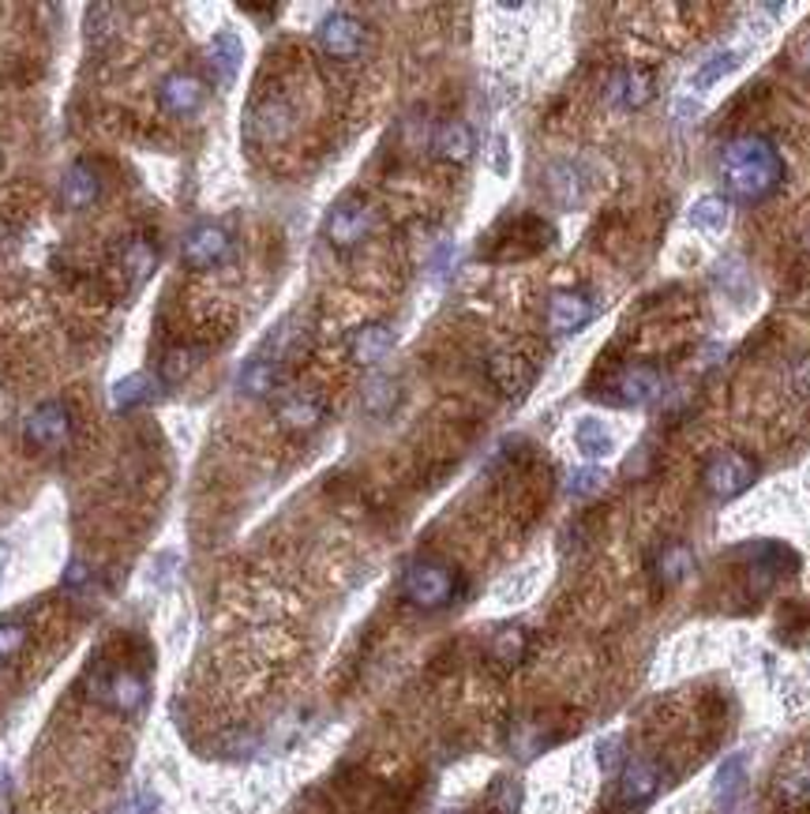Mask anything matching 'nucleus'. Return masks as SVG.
I'll use <instances>...</instances> for the list:
<instances>
[{"label":"nucleus","instance_id":"obj_1","mask_svg":"<svg viewBox=\"0 0 810 814\" xmlns=\"http://www.w3.org/2000/svg\"><path fill=\"white\" fill-rule=\"evenodd\" d=\"M721 177L732 199L758 204L773 196L785 180V158L766 135H740L724 146L721 154Z\"/></svg>","mask_w":810,"mask_h":814},{"label":"nucleus","instance_id":"obj_2","mask_svg":"<svg viewBox=\"0 0 810 814\" xmlns=\"http://www.w3.org/2000/svg\"><path fill=\"white\" fill-rule=\"evenodd\" d=\"M87 694L102 706L132 717L147 702V675L135 664L121 661V657H98L87 669Z\"/></svg>","mask_w":810,"mask_h":814},{"label":"nucleus","instance_id":"obj_3","mask_svg":"<svg viewBox=\"0 0 810 814\" xmlns=\"http://www.w3.org/2000/svg\"><path fill=\"white\" fill-rule=\"evenodd\" d=\"M462 590L458 571H451L447 563L421 560L402 574V597L421 612H440L447 608Z\"/></svg>","mask_w":810,"mask_h":814},{"label":"nucleus","instance_id":"obj_4","mask_svg":"<svg viewBox=\"0 0 810 814\" xmlns=\"http://www.w3.org/2000/svg\"><path fill=\"white\" fill-rule=\"evenodd\" d=\"M758 481V462L740 447H721L702 465V484L713 499H735Z\"/></svg>","mask_w":810,"mask_h":814},{"label":"nucleus","instance_id":"obj_5","mask_svg":"<svg viewBox=\"0 0 810 814\" xmlns=\"http://www.w3.org/2000/svg\"><path fill=\"white\" fill-rule=\"evenodd\" d=\"M230 252H233V237L218 222H199L185 233V241H180V255H185V263L192 271L222 267V263L230 260Z\"/></svg>","mask_w":810,"mask_h":814},{"label":"nucleus","instance_id":"obj_6","mask_svg":"<svg viewBox=\"0 0 810 814\" xmlns=\"http://www.w3.org/2000/svg\"><path fill=\"white\" fill-rule=\"evenodd\" d=\"M315 42H320V50L326 57L353 61V57H360L364 45H368V26L349 12H331V15H323L320 26H315Z\"/></svg>","mask_w":810,"mask_h":814},{"label":"nucleus","instance_id":"obj_7","mask_svg":"<svg viewBox=\"0 0 810 814\" xmlns=\"http://www.w3.org/2000/svg\"><path fill=\"white\" fill-rule=\"evenodd\" d=\"M371 226H376V215H371V207L364 204V199H342V204H334L331 215H326V241H331L334 249L349 252L368 241Z\"/></svg>","mask_w":810,"mask_h":814},{"label":"nucleus","instance_id":"obj_8","mask_svg":"<svg viewBox=\"0 0 810 814\" xmlns=\"http://www.w3.org/2000/svg\"><path fill=\"white\" fill-rule=\"evenodd\" d=\"M661 369L650 361H639V364H626V369H619L612 376V387L604 391L608 402H615V406H650L653 398L661 395Z\"/></svg>","mask_w":810,"mask_h":814},{"label":"nucleus","instance_id":"obj_9","mask_svg":"<svg viewBox=\"0 0 810 814\" xmlns=\"http://www.w3.org/2000/svg\"><path fill=\"white\" fill-rule=\"evenodd\" d=\"M661 784H664V770L661 762H653V758H631V762H623V770H619V784H615V795L623 807H650L653 800L661 795Z\"/></svg>","mask_w":810,"mask_h":814},{"label":"nucleus","instance_id":"obj_10","mask_svg":"<svg viewBox=\"0 0 810 814\" xmlns=\"http://www.w3.org/2000/svg\"><path fill=\"white\" fill-rule=\"evenodd\" d=\"M23 436L38 451H60L71 439V414L65 402H42L38 409H31L23 425Z\"/></svg>","mask_w":810,"mask_h":814},{"label":"nucleus","instance_id":"obj_11","mask_svg":"<svg viewBox=\"0 0 810 814\" xmlns=\"http://www.w3.org/2000/svg\"><path fill=\"white\" fill-rule=\"evenodd\" d=\"M488 380H491V387H496L503 398L522 402V398L533 391L536 369H533L530 361H525L522 353L499 350V353H491V356H488Z\"/></svg>","mask_w":810,"mask_h":814},{"label":"nucleus","instance_id":"obj_12","mask_svg":"<svg viewBox=\"0 0 810 814\" xmlns=\"http://www.w3.org/2000/svg\"><path fill=\"white\" fill-rule=\"evenodd\" d=\"M751 571H746V585H751V593H769L773 585H777L785 574H791L796 571V552L791 548H785V544H777V541H762V544H754L751 548Z\"/></svg>","mask_w":810,"mask_h":814},{"label":"nucleus","instance_id":"obj_13","mask_svg":"<svg viewBox=\"0 0 810 814\" xmlns=\"http://www.w3.org/2000/svg\"><path fill=\"white\" fill-rule=\"evenodd\" d=\"M158 106L173 117H196L207 106V84L192 72H173L158 84Z\"/></svg>","mask_w":810,"mask_h":814},{"label":"nucleus","instance_id":"obj_14","mask_svg":"<svg viewBox=\"0 0 810 814\" xmlns=\"http://www.w3.org/2000/svg\"><path fill=\"white\" fill-rule=\"evenodd\" d=\"M597 305L578 289H555L548 297V327L555 334H578L593 323Z\"/></svg>","mask_w":810,"mask_h":814},{"label":"nucleus","instance_id":"obj_15","mask_svg":"<svg viewBox=\"0 0 810 814\" xmlns=\"http://www.w3.org/2000/svg\"><path fill=\"white\" fill-rule=\"evenodd\" d=\"M604 102L612 109H642L653 102V76L645 68H619L604 87Z\"/></svg>","mask_w":810,"mask_h":814},{"label":"nucleus","instance_id":"obj_16","mask_svg":"<svg viewBox=\"0 0 810 814\" xmlns=\"http://www.w3.org/2000/svg\"><path fill=\"white\" fill-rule=\"evenodd\" d=\"M555 241L552 226L536 215H522L514 222V230H507L503 244H499V260H518V255H536Z\"/></svg>","mask_w":810,"mask_h":814},{"label":"nucleus","instance_id":"obj_17","mask_svg":"<svg viewBox=\"0 0 810 814\" xmlns=\"http://www.w3.org/2000/svg\"><path fill=\"white\" fill-rule=\"evenodd\" d=\"M477 151V135L466 121H443L432 135V154L447 166H466Z\"/></svg>","mask_w":810,"mask_h":814},{"label":"nucleus","instance_id":"obj_18","mask_svg":"<svg viewBox=\"0 0 810 814\" xmlns=\"http://www.w3.org/2000/svg\"><path fill=\"white\" fill-rule=\"evenodd\" d=\"M241 61H244V50L233 31H218L214 38L207 42V72H211V79L218 87L233 84L236 72H241Z\"/></svg>","mask_w":810,"mask_h":814},{"label":"nucleus","instance_id":"obj_19","mask_svg":"<svg viewBox=\"0 0 810 814\" xmlns=\"http://www.w3.org/2000/svg\"><path fill=\"white\" fill-rule=\"evenodd\" d=\"M525 657H530V630H525V627L507 624V627H499L496 635H491L488 661L496 664L499 672H514Z\"/></svg>","mask_w":810,"mask_h":814},{"label":"nucleus","instance_id":"obj_20","mask_svg":"<svg viewBox=\"0 0 810 814\" xmlns=\"http://www.w3.org/2000/svg\"><path fill=\"white\" fill-rule=\"evenodd\" d=\"M281 380H286V364H281L278 356H270V353L252 356V361L241 369V391L248 398L275 395V391L281 387Z\"/></svg>","mask_w":810,"mask_h":814},{"label":"nucleus","instance_id":"obj_21","mask_svg":"<svg viewBox=\"0 0 810 814\" xmlns=\"http://www.w3.org/2000/svg\"><path fill=\"white\" fill-rule=\"evenodd\" d=\"M323 414H326V406H323L320 395H312V391H297V395H289L278 406V425L286 428V432H312V428L323 420Z\"/></svg>","mask_w":810,"mask_h":814},{"label":"nucleus","instance_id":"obj_22","mask_svg":"<svg viewBox=\"0 0 810 814\" xmlns=\"http://www.w3.org/2000/svg\"><path fill=\"white\" fill-rule=\"evenodd\" d=\"M293 128V109L281 98H267V102H256L248 113V132L256 140H281V135Z\"/></svg>","mask_w":810,"mask_h":814},{"label":"nucleus","instance_id":"obj_23","mask_svg":"<svg viewBox=\"0 0 810 814\" xmlns=\"http://www.w3.org/2000/svg\"><path fill=\"white\" fill-rule=\"evenodd\" d=\"M395 350V331L387 323H364L349 334V356L357 364H379Z\"/></svg>","mask_w":810,"mask_h":814},{"label":"nucleus","instance_id":"obj_24","mask_svg":"<svg viewBox=\"0 0 810 814\" xmlns=\"http://www.w3.org/2000/svg\"><path fill=\"white\" fill-rule=\"evenodd\" d=\"M650 571H653V582H657L661 590H672V585H679L690 571H695V552H690L683 541H672L657 552V560H653Z\"/></svg>","mask_w":810,"mask_h":814},{"label":"nucleus","instance_id":"obj_25","mask_svg":"<svg viewBox=\"0 0 810 814\" xmlns=\"http://www.w3.org/2000/svg\"><path fill=\"white\" fill-rule=\"evenodd\" d=\"M102 196V180H98V173L87 166V162H76L65 180H60V199H65L68 210H84L90 207L95 199Z\"/></svg>","mask_w":810,"mask_h":814},{"label":"nucleus","instance_id":"obj_26","mask_svg":"<svg viewBox=\"0 0 810 814\" xmlns=\"http://www.w3.org/2000/svg\"><path fill=\"white\" fill-rule=\"evenodd\" d=\"M743 784H746V758L743 755H728L721 762V770H717V777H713L717 807L732 811L735 800H740V792H743Z\"/></svg>","mask_w":810,"mask_h":814},{"label":"nucleus","instance_id":"obj_27","mask_svg":"<svg viewBox=\"0 0 810 814\" xmlns=\"http://www.w3.org/2000/svg\"><path fill=\"white\" fill-rule=\"evenodd\" d=\"M121 267L129 274L132 286H143V282H151V274L158 271V249H154L147 237H132L121 249Z\"/></svg>","mask_w":810,"mask_h":814},{"label":"nucleus","instance_id":"obj_28","mask_svg":"<svg viewBox=\"0 0 810 814\" xmlns=\"http://www.w3.org/2000/svg\"><path fill=\"white\" fill-rule=\"evenodd\" d=\"M116 409H135V406H147V402L158 398V383H154L147 372H132V376L116 380L113 391H109Z\"/></svg>","mask_w":810,"mask_h":814},{"label":"nucleus","instance_id":"obj_29","mask_svg":"<svg viewBox=\"0 0 810 814\" xmlns=\"http://www.w3.org/2000/svg\"><path fill=\"white\" fill-rule=\"evenodd\" d=\"M575 443H578V451L586 454V459H608L612 454V432L604 428V420H597V417H586V420H578V428H575Z\"/></svg>","mask_w":810,"mask_h":814},{"label":"nucleus","instance_id":"obj_30","mask_svg":"<svg viewBox=\"0 0 810 814\" xmlns=\"http://www.w3.org/2000/svg\"><path fill=\"white\" fill-rule=\"evenodd\" d=\"M690 226L702 233H721L728 226V199L721 196H702L690 207Z\"/></svg>","mask_w":810,"mask_h":814},{"label":"nucleus","instance_id":"obj_31","mask_svg":"<svg viewBox=\"0 0 810 814\" xmlns=\"http://www.w3.org/2000/svg\"><path fill=\"white\" fill-rule=\"evenodd\" d=\"M743 64V50H724V53H717V57H709L702 68L695 72V79H690V87L695 90H709L717 84V79H724L728 72H735Z\"/></svg>","mask_w":810,"mask_h":814},{"label":"nucleus","instance_id":"obj_32","mask_svg":"<svg viewBox=\"0 0 810 814\" xmlns=\"http://www.w3.org/2000/svg\"><path fill=\"white\" fill-rule=\"evenodd\" d=\"M196 361H199V353H192L188 345H173V350L162 356V364H158V376H162V383H180V380H188L192 376V369H196Z\"/></svg>","mask_w":810,"mask_h":814},{"label":"nucleus","instance_id":"obj_33","mask_svg":"<svg viewBox=\"0 0 810 814\" xmlns=\"http://www.w3.org/2000/svg\"><path fill=\"white\" fill-rule=\"evenodd\" d=\"M26 638H31L26 624H20V619H0V669H4V664H12L15 657L23 653Z\"/></svg>","mask_w":810,"mask_h":814},{"label":"nucleus","instance_id":"obj_34","mask_svg":"<svg viewBox=\"0 0 810 814\" xmlns=\"http://www.w3.org/2000/svg\"><path fill=\"white\" fill-rule=\"evenodd\" d=\"M604 481H608V473L600 470V465H578V470L567 477V496L589 499V496H597V492L604 488Z\"/></svg>","mask_w":810,"mask_h":814},{"label":"nucleus","instance_id":"obj_35","mask_svg":"<svg viewBox=\"0 0 810 814\" xmlns=\"http://www.w3.org/2000/svg\"><path fill=\"white\" fill-rule=\"evenodd\" d=\"M518 803H522V789L511 777H499L488 792V811L491 814H518Z\"/></svg>","mask_w":810,"mask_h":814},{"label":"nucleus","instance_id":"obj_36","mask_svg":"<svg viewBox=\"0 0 810 814\" xmlns=\"http://www.w3.org/2000/svg\"><path fill=\"white\" fill-rule=\"evenodd\" d=\"M548 188H552V196L559 199L563 207H575L578 199H581V188H578V180H575V169H567V166L548 169Z\"/></svg>","mask_w":810,"mask_h":814},{"label":"nucleus","instance_id":"obj_37","mask_svg":"<svg viewBox=\"0 0 810 814\" xmlns=\"http://www.w3.org/2000/svg\"><path fill=\"white\" fill-rule=\"evenodd\" d=\"M597 762L600 770H604L608 777H619V770H623V739L619 736H608L597 744Z\"/></svg>","mask_w":810,"mask_h":814},{"label":"nucleus","instance_id":"obj_38","mask_svg":"<svg viewBox=\"0 0 810 814\" xmlns=\"http://www.w3.org/2000/svg\"><path fill=\"white\" fill-rule=\"evenodd\" d=\"M780 795H785L788 803H807L810 800V770L788 773L785 781H780Z\"/></svg>","mask_w":810,"mask_h":814},{"label":"nucleus","instance_id":"obj_39","mask_svg":"<svg viewBox=\"0 0 810 814\" xmlns=\"http://www.w3.org/2000/svg\"><path fill=\"white\" fill-rule=\"evenodd\" d=\"M90 585H95V574H90V566L84 560H71L68 571H65V590L68 593H90Z\"/></svg>","mask_w":810,"mask_h":814},{"label":"nucleus","instance_id":"obj_40","mask_svg":"<svg viewBox=\"0 0 810 814\" xmlns=\"http://www.w3.org/2000/svg\"><path fill=\"white\" fill-rule=\"evenodd\" d=\"M496 173H507V140L496 135Z\"/></svg>","mask_w":810,"mask_h":814},{"label":"nucleus","instance_id":"obj_41","mask_svg":"<svg viewBox=\"0 0 810 814\" xmlns=\"http://www.w3.org/2000/svg\"><path fill=\"white\" fill-rule=\"evenodd\" d=\"M241 12H248V15H267V20H270V15H275L278 8H275V4H267V8H263V4H241Z\"/></svg>","mask_w":810,"mask_h":814},{"label":"nucleus","instance_id":"obj_42","mask_svg":"<svg viewBox=\"0 0 810 814\" xmlns=\"http://www.w3.org/2000/svg\"><path fill=\"white\" fill-rule=\"evenodd\" d=\"M796 380H799V387L810 391V361H803V369L796 372Z\"/></svg>","mask_w":810,"mask_h":814},{"label":"nucleus","instance_id":"obj_43","mask_svg":"<svg viewBox=\"0 0 810 814\" xmlns=\"http://www.w3.org/2000/svg\"><path fill=\"white\" fill-rule=\"evenodd\" d=\"M4 566H8V544L0 541V579H4Z\"/></svg>","mask_w":810,"mask_h":814},{"label":"nucleus","instance_id":"obj_44","mask_svg":"<svg viewBox=\"0 0 810 814\" xmlns=\"http://www.w3.org/2000/svg\"><path fill=\"white\" fill-rule=\"evenodd\" d=\"M447 814H466V811H447Z\"/></svg>","mask_w":810,"mask_h":814}]
</instances>
